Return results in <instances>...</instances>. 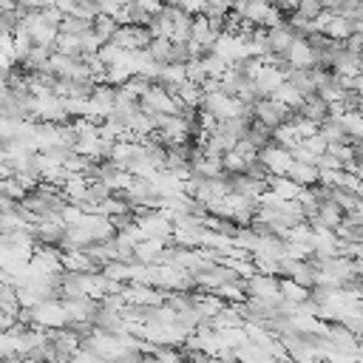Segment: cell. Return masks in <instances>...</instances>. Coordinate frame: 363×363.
<instances>
[{
    "label": "cell",
    "mask_w": 363,
    "mask_h": 363,
    "mask_svg": "<svg viewBox=\"0 0 363 363\" xmlns=\"http://www.w3.org/2000/svg\"><path fill=\"white\" fill-rule=\"evenodd\" d=\"M91 31L96 34V40L105 45V43H111L113 37H116V31H119V23L113 20V17H105V14H99V17H94L91 20Z\"/></svg>",
    "instance_id": "4"
},
{
    "label": "cell",
    "mask_w": 363,
    "mask_h": 363,
    "mask_svg": "<svg viewBox=\"0 0 363 363\" xmlns=\"http://www.w3.org/2000/svg\"><path fill=\"white\" fill-rule=\"evenodd\" d=\"M295 14L303 17V20H318V17L323 14V3H320V0H298Z\"/></svg>",
    "instance_id": "7"
},
{
    "label": "cell",
    "mask_w": 363,
    "mask_h": 363,
    "mask_svg": "<svg viewBox=\"0 0 363 363\" xmlns=\"http://www.w3.org/2000/svg\"><path fill=\"white\" fill-rule=\"evenodd\" d=\"M88 28H91V20H82L74 14L62 17V23H60V34H68V37H82Z\"/></svg>",
    "instance_id": "6"
},
{
    "label": "cell",
    "mask_w": 363,
    "mask_h": 363,
    "mask_svg": "<svg viewBox=\"0 0 363 363\" xmlns=\"http://www.w3.org/2000/svg\"><path fill=\"white\" fill-rule=\"evenodd\" d=\"M286 179H289V182H295L301 190H306V187L320 184V170H318L315 164H306V162H292V167H289Z\"/></svg>",
    "instance_id": "3"
},
{
    "label": "cell",
    "mask_w": 363,
    "mask_h": 363,
    "mask_svg": "<svg viewBox=\"0 0 363 363\" xmlns=\"http://www.w3.org/2000/svg\"><path fill=\"white\" fill-rule=\"evenodd\" d=\"M252 113H255L258 122H264L267 128L278 130V128H284V125L289 122V113H292V111H289L286 105H281L278 99L264 96V99H258V102L252 105Z\"/></svg>",
    "instance_id": "1"
},
{
    "label": "cell",
    "mask_w": 363,
    "mask_h": 363,
    "mask_svg": "<svg viewBox=\"0 0 363 363\" xmlns=\"http://www.w3.org/2000/svg\"><path fill=\"white\" fill-rule=\"evenodd\" d=\"M258 159L267 164V170H269V176H286L289 173V167H292V150H286V147H281L278 142H272L269 147H264L261 153H258Z\"/></svg>",
    "instance_id": "2"
},
{
    "label": "cell",
    "mask_w": 363,
    "mask_h": 363,
    "mask_svg": "<svg viewBox=\"0 0 363 363\" xmlns=\"http://www.w3.org/2000/svg\"><path fill=\"white\" fill-rule=\"evenodd\" d=\"M17 3L14 0H0V11H9V9H14Z\"/></svg>",
    "instance_id": "8"
},
{
    "label": "cell",
    "mask_w": 363,
    "mask_h": 363,
    "mask_svg": "<svg viewBox=\"0 0 363 363\" xmlns=\"http://www.w3.org/2000/svg\"><path fill=\"white\" fill-rule=\"evenodd\" d=\"M170 40H164V37H153V43L147 45V57L153 60V62H159V65H167V60H170Z\"/></svg>",
    "instance_id": "5"
}]
</instances>
